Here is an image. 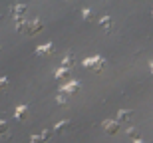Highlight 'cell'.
I'll return each instance as SVG.
<instances>
[{"label": "cell", "mask_w": 153, "mask_h": 143, "mask_svg": "<svg viewBox=\"0 0 153 143\" xmlns=\"http://www.w3.org/2000/svg\"><path fill=\"white\" fill-rule=\"evenodd\" d=\"M103 129H105L109 135H114V133L119 131V123L114 121V119H105V121H103Z\"/></svg>", "instance_id": "52a82bcc"}, {"label": "cell", "mask_w": 153, "mask_h": 143, "mask_svg": "<svg viewBox=\"0 0 153 143\" xmlns=\"http://www.w3.org/2000/svg\"><path fill=\"white\" fill-rule=\"evenodd\" d=\"M100 24H102L103 28H105V32H109V30H111V18H109V16L100 18Z\"/></svg>", "instance_id": "7c38bea8"}, {"label": "cell", "mask_w": 153, "mask_h": 143, "mask_svg": "<svg viewBox=\"0 0 153 143\" xmlns=\"http://www.w3.org/2000/svg\"><path fill=\"white\" fill-rule=\"evenodd\" d=\"M6 129H8V123H6L4 119H0V135H4Z\"/></svg>", "instance_id": "2e32d148"}, {"label": "cell", "mask_w": 153, "mask_h": 143, "mask_svg": "<svg viewBox=\"0 0 153 143\" xmlns=\"http://www.w3.org/2000/svg\"><path fill=\"white\" fill-rule=\"evenodd\" d=\"M84 66L88 70H94V72H102L103 66H105V60L102 56H91V58H85L84 60Z\"/></svg>", "instance_id": "7a4b0ae2"}, {"label": "cell", "mask_w": 153, "mask_h": 143, "mask_svg": "<svg viewBox=\"0 0 153 143\" xmlns=\"http://www.w3.org/2000/svg\"><path fill=\"white\" fill-rule=\"evenodd\" d=\"M56 102L60 103V105H66V103H68V99H66V93H60V96L56 97Z\"/></svg>", "instance_id": "9a60e30c"}, {"label": "cell", "mask_w": 153, "mask_h": 143, "mask_svg": "<svg viewBox=\"0 0 153 143\" xmlns=\"http://www.w3.org/2000/svg\"><path fill=\"white\" fill-rule=\"evenodd\" d=\"M82 16H84V20L91 22V20L96 18V14H94V10H84V12H82Z\"/></svg>", "instance_id": "5bb4252c"}, {"label": "cell", "mask_w": 153, "mask_h": 143, "mask_svg": "<svg viewBox=\"0 0 153 143\" xmlns=\"http://www.w3.org/2000/svg\"><path fill=\"white\" fill-rule=\"evenodd\" d=\"M131 115H133L131 111H127V109H121V111L117 113V123H125V121H129Z\"/></svg>", "instance_id": "8fae6325"}, {"label": "cell", "mask_w": 153, "mask_h": 143, "mask_svg": "<svg viewBox=\"0 0 153 143\" xmlns=\"http://www.w3.org/2000/svg\"><path fill=\"white\" fill-rule=\"evenodd\" d=\"M50 135H52V133L46 129V131L38 133V135H32V137H30V143H48V141H50Z\"/></svg>", "instance_id": "8992f818"}, {"label": "cell", "mask_w": 153, "mask_h": 143, "mask_svg": "<svg viewBox=\"0 0 153 143\" xmlns=\"http://www.w3.org/2000/svg\"><path fill=\"white\" fill-rule=\"evenodd\" d=\"M54 54V44H42V46L36 48V56H52Z\"/></svg>", "instance_id": "5b68a950"}, {"label": "cell", "mask_w": 153, "mask_h": 143, "mask_svg": "<svg viewBox=\"0 0 153 143\" xmlns=\"http://www.w3.org/2000/svg\"><path fill=\"white\" fill-rule=\"evenodd\" d=\"M42 28H44V22H42L40 18H30V20L22 18V20H16V30L20 32V34L32 36V34L42 32Z\"/></svg>", "instance_id": "6da1fadb"}, {"label": "cell", "mask_w": 153, "mask_h": 143, "mask_svg": "<svg viewBox=\"0 0 153 143\" xmlns=\"http://www.w3.org/2000/svg\"><path fill=\"white\" fill-rule=\"evenodd\" d=\"M70 74H72V70L60 68V70L56 72V80H58V82H68V80H70Z\"/></svg>", "instance_id": "9c48e42d"}, {"label": "cell", "mask_w": 153, "mask_h": 143, "mask_svg": "<svg viewBox=\"0 0 153 143\" xmlns=\"http://www.w3.org/2000/svg\"><path fill=\"white\" fill-rule=\"evenodd\" d=\"M8 87V80L6 78H0V90H6Z\"/></svg>", "instance_id": "e0dca14e"}, {"label": "cell", "mask_w": 153, "mask_h": 143, "mask_svg": "<svg viewBox=\"0 0 153 143\" xmlns=\"http://www.w3.org/2000/svg\"><path fill=\"white\" fill-rule=\"evenodd\" d=\"M135 143H143V141H141V139H135Z\"/></svg>", "instance_id": "d6986e66"}, {"label": "cell", "mask_w": 153, "mask_h": 143, "mask_svg": "<svg viewBox=\"0 0 153 143\" xmlns=\"http://www.w3.org/2000/svg\"><path fill=\"white\" fill-rule=\"evenodd\" d=\"M127 135H129V137H133V139H137V131L133 129V127H129V129H127Z\"/></svg>", "instance_id": "ac0fdd59"}, {"label": "cell", "mask_w": 153, "mask_h": 143, "mask_svg": "<svg viewBox=\"0 0 153 143\" xmlns=\"http://www.w3.org/2000/svg\"><path fill=\"white\" fill-rule=\"evenodd\" d=\"M79 90H82V84L76 80L68 82V84H64L62 86V93H68V96H74V93H78Z\"/></svg>", "instance_id": "3957f363"}, {"label": "cell", "mask_w": 153, "mask_h": 143, "mask_svg": "<svg viewBox=\"0 0 153 143\" xmlns=\"http://www.w3.org/2000/svg\"><path fill=\"white\" fill-rule=\"evenodd\" d=\"M74 62H76V56L72 54V52H70V54H66V56H64V60H62V68H68V70H72Z\"/></svg>", "instance_id": "30bf717a"}, {"label": "cell", "mask_w": 153, "mask_h": 143, "mask_svg": "<svg viewBox=\"0 0 153 143\" xmlns=\"http://www.w3.org/2000/svg\"><path fill=\"white\" fill-rule=\"evenodd\" d=\"M26 14V4H12L10 6V16L14 20H22Z\"/></svg>", "instance_id": "277c9868"}, {"label": "cell", "mask_w": 153, "mask_h": 143, "mask_svg": "<svg viewBox=\"0 0 153 143\" xmlns=\"http://www.w3.org/2000/svg\"><path fill=\"white\" fill-rule=\"evenodd\" d=\"M14 117H16L18 121H24L28 117V105H18L16 111H14Z\"/></svg>", "instance_id": "ba28073f"}, {"label": "cell", "mask_w": 153, "mask_h": 143, "mask_svg": "<svg viewBox=\"0 0 153 143\" xmlns=\"http://www.w3.org/2000/svg\"><path fill=\"white\" fill-rule=\"evenodd\" d=\"M66 127H70V121L68 119H64V121H60V123H56V127H54V131L56 133H62Z\"/></svg>", "instance_id": "4fadbf2b"}]
</instances>
